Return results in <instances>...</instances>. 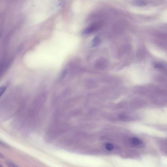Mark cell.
Masks as SVG:
<instances>
[{
	"label": "cell",
	"mask_w": 167,
	"mask_h": 167,
	"mask_svg": "<svg viewBox=\"0 0 167 167\" xmlns=\"http://www.w3.org/2000/svg\"><path fill=\"white\" fill-rule=\"evenodd\" d=\"M50 1L52 10L57 12L61 10L63 7L65 0H50Z\"/></svg>",
	"instance_id": "obj_1"
},
{
	"label": "cell",
	"mask_w": 167,
	"mask_h": 167,
	"mask_svg": "<svg viewBox=\"0 0 167 167\" xmlns=\"http://www.w3.org/2000/svg\"><path fill=\"white\" fill-rule=\"evenodd\" d=\"M99 41V39L98 37H95L92 41V47H94L95 46H96L98 45Z\"/></svg>",
	"instance_id": "obj_5"
},
{
	"label": "cell",
	"mask_w": 167,
	"mask_h": 167,
	"mask_svg": "<svg viewBox=\"0 0 167 167\" xmlns=\"http://www.w3.org/2000/svg\"><path fill=\"white\" fill-rule=\"evenodd\" d=\"M131 143L134 146H140L143 144L142 142L139 139L137 138H132L130 140Z\"/></svg>",
	"instance_id": "obj_3"
},
{
	"label": "cell",
	"mask_w": 167,
	"mask_h": 167,
	"mask_svg": "<svg viewBox=\"0 0 167 167\" xmlns=\"http://www.w3.org/2000/svg\"><path fill=\"white\" fill-rule=\"evenodd\" d=\"M67 71L66 70H64L63 71V72L61 74V75H60V80H61L62 79H63L65 76H66V74H67Z\"/></svg>",
	"instance_id": "obj_7"
},
{
	"label": "cell",
	"mask_w": 167,
	"mask_h": 167,
	"mask_svg": "<svg viewBox=\"0 0 167 167\" xmlns=\"http://www.w3.org/2000/svg\"><path fill=\"white\" fill-rule=\"evenodd\" d=\"M101 26V24L100 22H96L92 24L84 31L83 33L84 35H87L91 33L99 28Z\"/></svg>",
	"instance_id": "obj_2"
},
{
	"label": "cell",
	"mask_w": 167,
	"mask_h": 167,
	"mask_svg": "<svg viewBox=\"0 0 167 167\" xmlns=\"http://www.w3.org/2000/svg\"><path fill=\"white\" fill-rule=\"evenodd\" d=\"M6 90V88L5 86H3V87L1 88V89H0V93H1V96L2 95L4 94V93L5 92Z\"/></svg>",
	"instance_id": "obj_9"
},
{
	"label": "cell",
	"mask_w": 167,
	"mask_h": 167,
	"mask_svg": "<svg viewBox=\"0 0 167 167\" xmlns=\"http://www.w3.org/2000/svg\"><path fill=\"white\" fill-rule=\"evenodd\" d=\"M7 164L9 166H18L15 164V163L10 161H8L7 162Z\"/></svg>",
	"instance_id": "obj_8"
},
{
	"label": "cell",
	"mask_w": 167,
	"mask_h": 167,
	"mask_svg": "<svg viewBox=\"0 0 167 167\" xmlns=\"http://www.w3.org/2000/svg\"><path fill=\"white\" fill-rule=\"evenodd\" d=\"M104 147L107 150H112L113 149V146L110 143H107L104 145Z\"/></svg>",
	"instance_id": "obj_6"
},
{
	"label": "cell",
	"mask_w": 167,
	"mask_h": 167,
	"mask_svg": "<svg viewBox=\"0 0 167 167\" xmlns=\"http://www.w3.org/2000/svg\"><path fill=\"white\" fill-rule=\"evenodd\" d=\"M134 4L139 6H144L148 4V2L145 0H137L135 2Z\"/></svg>",
	"instance_id": "obj_4"
}]
</instances>
